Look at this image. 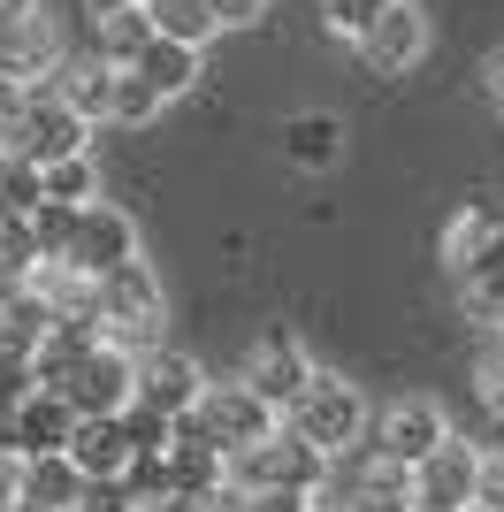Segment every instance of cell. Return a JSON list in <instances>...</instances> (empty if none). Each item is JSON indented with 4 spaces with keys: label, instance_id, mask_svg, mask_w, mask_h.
Instances as JSON below:
<instances>
[{
    "label": "cell",
    "instance_id": "24",
    "mask_svg": "<svg viewBox=\"0 0 504 512\" xmlns=\"http://www.w3.org/2000/svg\"><path fill=\"white\" fill-rule=\"evenodd\" d=\"M146 16H153V31H161V39H184V46H207L214 31H222L207 0H146Z\"/></svg>",
    "mask_w": 504,
    "mask_h": 512
},
{
    "label": "cell",
    "instance_id": "26",
    "mask_svg": "<svg viewBox=\"0 0 504 512\" xmlns=\"http://www.w3.org/2000/svg\"><path fill=\"white\" fill-rule=\"evenodd\" d=\"M39 207V169L23 153H0V214H31Z\"/></svg>",
    "mask_w": 504,
    "mask_h": 512
},
{
    "label": "cell",
    "instance_id": "25",
    "mask_svg": "<svg viewBox=\"0 0 504 512\" xmlns=\"http://www.w3.org/2000/svg\"><path fill=\"white\" fill-rule=\"evenodd\" d=\"M153 115H161V92L138 77V69H115V92H107V123H123V130H146Z\"/></svg>",
    "mask_w": 504,
    "mask_h": 512
},
{
    "label": "cell",
    "instance_id": "29",
    "mask_svg": "<svg viewBox=\"0 0 504 512\" xmlns=\"http://www.w3.org/2000/svg\"><path fill=\"white\" fill-rule=\"evenodd\" d=\"M474 398H482L489 413H504V352H489V360L474 367Z\"/></svg>",
    "mask_w": 504,
    "mask_h": 512
},
{
    "label": "cell",
    "instance_id": "36",
    "mask_svg": "<svg viewBox=\"0 0 504 512\" xmlns=\"http://www.w3.org/2000/svg\"><path fill=\"white\" fill-rule=\"evenodd\" d=\"M0 512H46V505H23V497H8V505H0Z\"/></svg>",
    "mask_w": 504,
    "mask_h": 512
},
{
    "label": "cell",
    "instance_id": "28",
    "mask_svg": "<svg viewBox=\"0 0 504 512\" xmlns=\"http://www.w3.org/2000/svg\"><path fill=\"white\" fill-rule=\"evenodd\" d=\"M23 390H31V352H16V344H0V406H16Z\"/></svg>",
    "mask_w": 504,
    "mask_h": 512
},
{
    "label": "cell",
    "instance_id": "8",
    "mask_svg": "<svg viewBox=\"0 0 504 512\" xmlns=\"http://www.w3.org/2000/svg\"><path fill=\"white\" fill-rule=\"evenodd\" d=\"M443 436H451V413H443L436 398H398V406H382L375 421H367V436H359V444L382 451V459H398V467H420Z\"/></svg>",
    "mask_w": 504,
    "mask_h": 512
},
{
    "label": "cell",
    "instance_id": "18",
    "mask_svg": "<svg viewBox=\"0 0 504 512\" xmlns=\"http://www.w3.org/2000/svg\"><path fill=\"white\" fill-rule=\"evenodd\" d=\"M92 344H100V321L92 314H54L39 329V344H31V383H62Z\"/></svg>",
    "mask_w": 504,
    "mask_h": 512
},
{
    "label": "cell",
    "instance_id": "37",
    "mask_svg": "<svg viewBox=\"0 0 504 512\" xmlns=\"http://www.w3.org/2000/svg\"><path fill=\"white\" fill-rule=\"evenodd\" d=\"M298 512H321V505H314V497H306V505H298Z\"/></svg>",
    "mask_w": 504,
    "mask_h": 512
},
{
    "label": "cell",
    "instance_id": "19",
    "mask_svg": "<svg viewBox=\"0 0 504 512\" xmlns=\"http://www.w3.org/2000/svg\"><path fill=\"white\" fill-rule=\"evenodd\" d=\"M199 54H207V46H184V39H161V31H153L123 69H138V77L161 92V107H168V100H184V92L199 85Z\"/></svg>",
    "mask_w": 504,
    "mask_h": 512
},
{
    "label": "cell",
    "instance_id": "27",
    "mask_svg": "<svg viewBox=\"0 0 504 512\" xmlns=\"http://www.w3.org/2000/svg\"><path fill=\"white\" fill-rule=\"evenodd\" d=\"M382 8H390V0H321V16H329L336 39H359V31H367Z\"/></svg>",
    "mask_w": 504,
    "mask_h": 512
},
{
    "label": "cell",
    "instance_id": "30",
    "mask_svg": "<svg viewBox=\"0 0 504 512\" xmlns=\"http://www.w3.org/2000/svg\"><path fill=\"white\" fill-rule=\"evenodd\" d=\"M214 8V23H222V31H252V23L268 16V0H207Z\"/></svg>",
    "mask_w": 504,
    "mask_h": 512
},
{
    "label": "cell",
    "instance_id": "3",
    "mask_svg": "<svg viewBox=\"0 0 504 512\" xmlns=\"http://www.w3.org/2000/svg\"><path fill=\"white\" fill-rule=\"evenodd\" d=\"M77 146H92V123H84L46 77L23 85V100L0 115V153H23L31 169H46V161H62V153H77Z\"/></svg>",
    "mask_w": 504,
    "mask_h": 512
},
{
    "label": "cell",
    "instance_id": "7",
    "mask_svg": "<svg viewBox=\"0 0 504 512\" xmlns=\"http://www.w3.org/2000/svg\"><path fill=\"white\" fill-rule=\"evenodd\" d=\"M130 375H138V352H123L115 337H100V344H92V352L62 375V383H46V390H62L69 413H123V406H130Z\"/></svg>",
    "mask_w": 504,
    "mask_h": 512
},
{
    "label": "cell",
    "instance_id": "23",
    "mask_svg": "<svg viewBox=\"0 0 504 512\" xmlns=\"http://www.w3.org/2000/svg\"><path fill=\"white\" fill-rule=\"evenodd\" d=\"M100 192V161H92V146H77V153H62V161H46L39 169V199H92Z\"/></svg>",
    "mask_w": 504,
    "mask_h": 512
},
{
    "label": "cell",
    "instance_id": "1",
    "mask_svg": "<svg viewBox=\"0 0 504 512\" xmlns=\"http://www.w3.org/2000/svg\"><path fill=\"white\" fill-rule=\"evenodd\" d=\"M443 268H451L466 321L504 337V199H474L443 222Z\"/></svg>",
    "mask_w": 504,
    "mask_h": 512
},
{
    "label": "cell",
    "instance_id": "32",
    "mask_svg": "<svg viewBox=\"0 0 504 512\" xmlns=\"http://www.w3.org/2000/svg\"><path fill=\"white\" fill-rule=\"evenodd\" d=\"M16 497V451H0V505Z\"/></svg>",
    "mask_w": 504,
    "mask_h": 512
},
{
    "label": "cell",
    "instance_id": "31",
    "mask_svg": "<svg viewBox=\"0 0 504 512\" xmlns=\"http://www.w3.org/2000/svg\"><path fill=\"white\" fill-rule=\"evenodd\" d=\"M482 92H489V107L504 115V46H497V54L482 62Z\"/></svg>",
    "mask_w": 504,
    "mask_h": 512
},
{
    "label": "cell",
    "instance_id": "11",
    "mask_svg": "<svg viewBox=\"0 0 504 512\" xmlns=\"http://www.w3.org/2000/svg\"><path fill=\"white\" fill-rule=\"evenodd\" d=\"M352 46H359V62L375 69V77H413V69L428 62V16H420L413 0H390Z\"/></svg>",
    "mask_w": 504,
    "mask_h": 512
},
{
    "label": "cell",
    "instance_id": "16",
    "mask_svg": "<svg viewBox=\"0 0 504 512\" xmlns=\"http://www.w3.org/2000/svg\"><path fill=\"white\" fill-rule=\"evenodd\" d=\"M8 428H16V459H23V451H62V444H69V428H77V413H69L62 390L31 383L16 406H8Z\"/></svg>",
    "mask_w": 504,
    "mask_h": 512
},
{
    "label": "cell",
    "instance_id": "4",
    "mask_svg": "<svg viewBox=\"0 0 504 512\" xmlns=\"http://www.w3.org/2000/svg\"><path fill=\"white\" fill-rule=\"evenodd\" d=\"M92 321H100V337H115L123 352L161 344V276H153L138 253H130L123 268L92 276Z\"/></svg>",
    "mask_w": 504,
    "mask_h": 512
},
{
    "label": "cell",
    "instance_id": "6",
    "mask_svg": "<svg viewBox=\"0 0 504 512\" xmlns=\"http://www.w3.org/2000/svg\"><path fill=\"white\" fill-rule=\"evenodd\" d=\"M130 253H138V222H130L123 207H107L100 192L69 207V237H62L54 260H69L77 276H107V268H123Z\"/></svg>",
    "mask_w": 504,
    "mask_h": 512
},
{
    "label": "cell",
    "instance_id": "21",
    "mask_svg": "<svg viewBox=\"0 0 504 512\" xmlns=\"http://www.w3.org/2000/svg\"><path fill=\"white\" fill-rule=\"evenodd\" d=\"M46 85L62 92V100L77 107L84 123H107V92H115V62H100V54H84V62H54V69H46Z\"/></svg>",
    "mask_w": 504,
    "mask_h": 512
},
{
    "label": "cell",
    "instance_id": "5",
    "mask_svg": "<svg viewBox=\"0 0 504 512\" xmlns=\"http://www.w3.org/2000/svg\"><path fill=\"white\" fill-rule=\"evenodd\" d=\"M283 421H291L314 451H329V459H336V451H352L359 436H367V398H359V383H344V375L314 367L306 390L283 406Z\"/></svg>",
    "mask_w": 504,
    "mask_h": 512
},
{
    "label": "cell",
    "instance_id": "12",
    "mask_svg": "<svg viewBox=\"0 0 504 512\" xmlns=\"http://www.w3.org/2000/svg\"><path fill=\"white\" fill-rule=\"evenodd\" d=\"M474 474H482V444L443 436V444L413 467V512H466L474 505Z\"/></svg>",
    "mask_w": 504,
    "mask_h": 512
},
{
    "label": "cell",
    "instance_id": "20",
    "mask_svg": "<svg viewBox=\"0 0 504 512\" xmlns=\"http://www.w3.org/2000/svg\"><path fill=\"white\" fill-rule=\"evenodd\" d=\"M77 490H84V474L69 467L62 451H23V459H16V497H23V505L69 512V505H77Z\"/></svg>",
    "mask_w": 504,
    "mask_h": 512
},
{
    "label": "cell",
    "instance_id": "22",
    "mask_svg": "<svg viewBox=\"0 0 504 512\" xmlns=\"http://www.w3.org/2000/svg\"><path fill=\"white\" fill-rule=\"evenodd\" d=\"M146 39H153V16H146V8H115V16H92V54H100V62H115V69H123Z\"/></svg>",
    "mask_w": 504,
    "mask_h": 512
},
{
    "label": "cell",
    "instance_id": "10",
    "mask_svg": "<svg viewBox=\"0 0 504 512\" xmlns=\"http://www.w3.org/2000/svg\"><path fill=\"white\" fill-rule=\"evenodd\" d=\"M54 62H62L54 16H39V0H0V69H8L16 85H39Z\"/></svg>",
    "mask_w": 504,
    "mask_h": 512
},
{
    "label": "cell",
    "instance_id": "34",
    "mask_svg": "<svg viewBox=\"0 0 504 512\" xmlns=\"http://www.w3.org/2000/svg\"><path fill=\"white\" fill-rule=\"evenodd\" d=\"M482 451H497V459H504V413H489V444Z\"/></svg>",
    "mask_w": 504,
    "mask_h": 512
},
{
    "label": "cell",
    "instance_id": "13",
    "mask_svg": "<svg viewBox=\"0 0 504 512\" xmlns=\"http://www.w3.org/2000/svg\"><path fill=\"white\" fill-rule=\"evenodd\" d=\"M199 390H207V375H199V360H191V352H168V344H146V352H138L130 406H146V413H161V421H176Z\"/></svg>",
    "mask_w": 504,
    "mask_h": 512
},
{
    "label": "cell",
    "instance_id": "35",
    "mask_svg": "<svg viewBox=\"0 0 504 512\" xmlns=\"http://www.w3.org/2000/svg\"><path fill=\"white\" fill-rule=\"evenodd\" d=\"M0 451H16V428H8V406H0Z\"/></svg>",
    "mask_w": 504,
    "mask_h": 512
},
{
    "label": "cell",
    "instance_id": "17",
    "mask_svg": "<svg viewBox=\"0 0 504 512\" xmlns=\"http://www.w3.org/2000/svg\"><path fill=\"white\" fill-rule=\"evenodd\" d=\"M344 146H352V130H344V115H329V107H306V115H291L283 123V161L291 169H336L344 161Z\"/></svg>",
    "mask_w": 504,
    "mask_h": 512
},
{
    "label": "cell",
    "instance_id": "14",
    "mask_svg": "<svg viewBox=\"0 0 504 512\" xmlns=\"http://www.w3.org/2000/svg\"><path fill=\"white\" fill-rule=\"evenodd\" d=\"M130 421L123 413H77V428H69V444H62V459L84 474V482H115V474L130 467Z\"/></svg>",
    "mask_w": 504,
    "mask_h": 512
},
{
    "label": "cell",
    "instance_id": "15",
    "mask_svg": "<svg viewBox=\"0 0 504 512\" xmlns=\"http://www.w3.org/2000/svg\"><path fill=\"white\" fill-rule=\"evenodd\" d=\"M199 421L214 428V444H222V451H237V444H252V436H268L283 413H275L268 398H252V390L230 375V383H207V390H199Z\"/></svg>",
    "mask_w": 504,
    "mask_h": 512
},
{
    "label": "cell",
    "instance_id": "2",
    "mask_svg": "<svg viewBox=\"0 0 504 512\" xmlns=\"http://www.w3.org/2000/svg\"><path fill=\"white\" fill-rule=\"evenodd\" d=\"M321 467H329V451H314L291 421H275L268 436H252V444L222 451V482H230V490H245V497H268V490L314 497Z\"/></svg>",
    "mask_w": 504,
    "mask_h": 512
},
{
    "label": "cell",
    "instance_id": "33",
    "mask_svg": "<svg viewBox=\"0 0 504 512\" xmlns=\"http://www.w3.org/2000/svg\"><path fill=\"white\" fill-rule=\"evenodd\" d=\"M115 8H146V0H84V16H115Z\"/></svg>",
    "mask_w": 504,
    "mask_h": 512
},
{
    "label": "cell",
    "instance_id": "9",
    "mask_svg": "<svg viewBox=\"0 0 504 512\" xmlns=\"http://www.w3.org/2000/svg\"><path fill=\"white\" fill-rule=\"evenodd\" d=\"M306 375H314V352H306V337H298V329H283V321H275L268 337L245 352V367H237V383H245L252 398H268L275 413L306 390Z\"/></svg>",
    "mask_w": 504,
    "mask_h": 512
}]
</instances>
